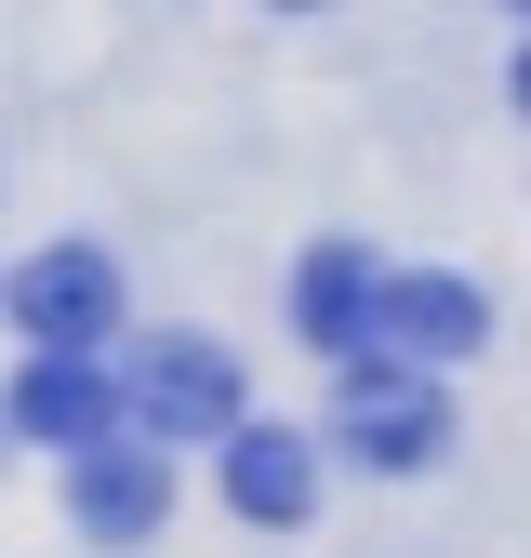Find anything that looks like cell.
I'll use <instances>...</instances> for the list:
<instances>
[{"label":"cell","mask_w":531,"mask_h":558,"mask_svg":"<svg viewBox=\"0 0 531 558\" xmlns=\"http://www.w3.org/2000/svg\"><path fill=\"white\" fill-rule=\"evenodd\" d=\"M160 519H173V452L94 439V452H81V532H94V545H147Z\"/></svg>","instance_id":"8992f818"},{"label":"cell","mask_w":531,"mask_h":558,"mask_svg":"<svg viewBox=\"0 0 531 558\" xmlns=\"http://www.w3.org/2000/svg\"><path fill=\"white\" fill-rule=\"evenodd\" d=\"M332 426H346V452H372V465H439L452 399H439V373H412V360H346Z\"/></svg>","instance_id":"6da1fadb"},{"label":"cell","mask_w":531,"mask_h":558,"mask_svg":"<svg viewBox=\"0 0 531 558\" xmlns=\"http://www.w3.org/2000/svg\"><path fill=\"white\" fill-rule=\"evenodd\" d=\"M372 253L359 240H319L306 253V279H293V319H306V345H319V360H372Z\"/></svg>","instance_id":"ba28073f"},{"label":"cell","mask_w":531,"mask_h":558,"mask_svg":"<svg viewBox=\"0 0 531 558\" xmlns=\"http://www.w3.org/2000/svg\"><path fill=\"white\" fill-rule=\"evenodd\" d=\"M518 107H531V53H518Z\"/></svg>","instance_id":"9c48e42d"},{"label":"cell","mask_w":531,"mask_h":558,"mask_svg":"<svg viewBox=\"0 0 531 558\" xmlns=\"http://www.w3.org/2000/svg\"><path fill=\"white\" fill-rule=\"evenodd\" d=\"M133 426L147 439H226L239 426V360L226 345H147L133 360Z\"/></svg>","instance_id":"7a4b0ae2"},{"label":"cell","mask_w":531,"mask_h":558,"mask_svg":"<svg viewBox=\"0 0 531 558\" xmlns=\"http://www.w3.org/2000/svg\"><path fill=\"white\" fill-rule=\"evenodd\" d=\"M226 506H239L252 532H293V519L319 506V452H306L293 426H226Z\"/></svg>","instance_id":"52a82bcc"},{"label":"cell","mask_w":531,"mask_h":558,"mask_svg":"<svg viewBox=\"0 0 531 558\" xmlns=\"http://www.w3.org/2000/svg\"><path fill=\"white\" fill-rule=\"evenodd\" d=\"M372 345H385V360H412V373L479 360V345H492V306L465 293V279H372Z\"/></svg>","instance_id":"277c9868"},{"label":"cell","mask_w":531,"mask_h":558,"mask_svg":"<svg viewBox=\"0 0 531 558\" xmlns=\"http://www.w3.org/2000/svg\"><path fill=\"white\" fill-rule=\"evenodd\" d=\"M14 319H27V345H94V332L120 319V266H107L94 240L27 253V266H14Z\"/></svg>","instance_id":"3957f363"},{"label":"cell","mask_w":531,"mask_h":558,"mask_svg":"<svg viewBox=\"0 0 531 558\" xmlns=\"http://www.w3.org/2000/svg\"><path fill=\"white\" fill-rule=\"evenodd\" d=\"M518 14H531V0H518Z\"/></svg>","instance_id":"30bf717a"},{"label":"cell","mask_w":531,"mask_h":558,"mask_svg":"<svg viewBox=\"0 0 531 558\" xmlns=\"http://www.w3.org/2000/svg\"><path fill=\"white\" fill-rule=\"evenodd\" d=\"M14 426H27V439H53V452L120 439V386L94 373V345H40V360L14 373Z\"/></svg>","instance_id":"5b68a950"}]
</instances>
